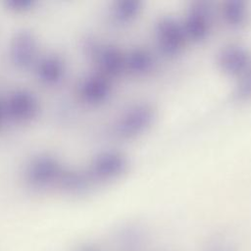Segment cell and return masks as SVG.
Listing matches in <instances>:
<instances>
[{"instance_id": "3957f363", "label": "cell", "mask_w": 251, "mask_h": 251, "mask_svg": "<svg viewBox=\"0 0 251 251\" xmlns=\"http://www.w3.org/2000/svg\"><path fill=\"white\" fill-rule=\"evenodd\" d=\"M211 18L210 9L203 3H197L189 8L181 24L185 37L193 42L206 40L211 32Z\"/></svg>"}, {"instance_id": "5b68a950", "label": "cell", "mask_w": 251, "mask_h": 251, "mask_svg": "<svg viewBox=\"0 0 251 251\" xmlns=\"http://www.w3.org/2000/svg\"><path fill=\"white\" fill-rule=\"evenodd\" d=\"M95 176L101 179L115 178L126 168V159L120 153H105L97 158L93 165Z\"/></svg>"}, {"instance_id": "7a4b0ae2", "label": "cell", "mask_w": 251, "mask_h": 251, "mask_svg": "<svg viewBox=\"0 0 251 251\" xmlns=\"http://www.w3.org/2000/svg\"><path fill=\"white\" fill-rule=\"evenodd\" d=\"M153 118V111L148 105H137L119 118L114 132L121 138L134 137L150 126Z\"/></svg>"}, {"instance_id": "52a82bcc", "label": "cell", "mask_w": 251, "mask_h": 251, "mask_svg": "<svg viewBox=\"0 0 251 251\" xmlns=\"http://www.w3.org/2000/svg\"><path fill=\"white\" fill-rule=\"evenodd\" d=\"M223 18L226 25L232 27H241L247 21L248 11L241 2H228L223 8Z\"/></svg>"}, {"instance_id": "277c9868", "label": "cell", "mask_w": 251, "mask_h": 251, "mask_svg": "<svg viewBox=\"0 0 251 251\" xmlns=\"http://www.w3.org/2000/svg\"><path fill=\"white\" fill-rule=\"evenodd\" d=\"M222 70L231 75L240 76L249 68V55L247 51L237 44L225 46L218 57Z\"/></svg>"}, {"instance_id": "ba28073f", "label": "cell", "mask_w": 251, "mask_h": 251, "mask_svg": "<svg viewBox=\"0 0 251 251\" xmlns=\"http://www.w3.org/2000/svg\"><path fill=\"white\" fill-rule=\"evenodd\" d=\"M140 10L139 3L136 1H121L113 8L112 16L119 24H127L139 15Z\"/></svg>"}, {"instance_id": "6da1fadb", "label": "cell", "mask_w": 251, "mask_h": 251, "mask_svg": "<svg viewBox=\"0 0 251 251\" xmlns=\"http://www.w3.org/2000/svg\"><path fill=\"white\" fill-rule=\"evenodd\" d=\"M155 40L157 48L163 55L175 57L181 52L186 37L181 24H178L175 19L165 17L156 25Z\"/></svg>"}, {"instance_id": "9c48e42d", "label": "cell", "mask_w": 251, "mask_h": 251, "mask_svg": "<svg viewBox=\"0 0 251 251\" xmlns=\"http://www.w3.org/2000/svg\"><path fill=\"white\" fill-rule=\"evenodd\" d=\"M236 95L239 99H248L251 97V69L239 76Z\"/></svg>"}, {"instance_id": "8992f818", "label": "cell", "mask_w": 251, "mask_h": 251, "mask_svg": "<svg viewBox=\"0 0 251 251\" xmlns=\"http://www.w3.org/2000/svg\"><path fill=\"white\" fill-rule=\"evenodd\" d=\"M154 69V60L144 50L136 49L126 56V71L134 75H146Z\"/></svg>"}]
</instances>
